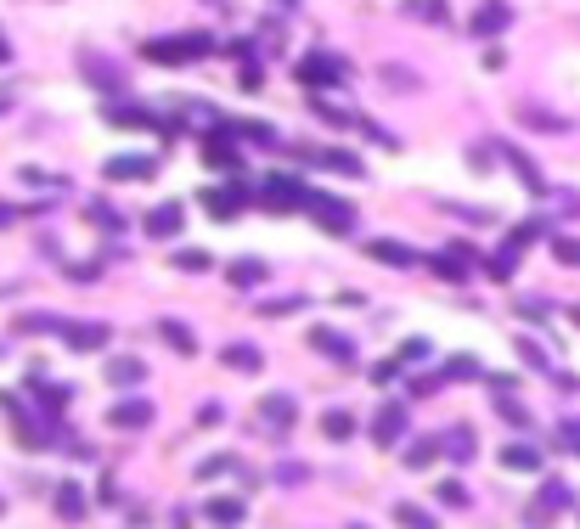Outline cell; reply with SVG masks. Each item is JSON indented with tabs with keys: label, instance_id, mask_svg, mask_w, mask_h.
Here are the masks:
<instances>
[{
	"label": "cell",
	"instance_id": "33",
	"mask_svg": "<svg viewBox=\"0 0 580 529\" xmlns=\"http://www.w3.org/2000/svg\"><path fill=\"white\" fill-rule=\"evenodd\" d=\"M434 456H440V440H417V445L406 451V468H429Z\"/></svg>",
	"mask_w": 580,
	"mask_h": 529
},
{
	"label": "cell",
	"instance_id": "39",
	"mask_svg": "<svg viewBox=\"0 0 580 529\" xmlns=\"http://www.w3.org/2000/svg\"><path fill=\"white\" fill-rule=\"evenodd\" d=\"M553 248H558V259H564V264H575V271H580V243H569V237H558Z\"/></svg>",
	"mask_w": 580,
	"mask_h": 529
},
{
	"label": "cell",
	"instance_id": "37",
	"mask_svg": "<svg viewBox=\"0 0 580 529\" xmlns=\"http://www.w3.org/2000/svg\"><path fill=\"white\" fill-rule=\"evenodd\" d=\"M496 411H502V417H507L513 428H530V411H524L519 400H496Z\"/></svg>",
	"mask_w": 580,
	"mask_h": 529
},
{
	"label": "cell",
	"instance_id": "10",
	"mask_svg": "<svg viewBox=\"0 0 580 529\" xmlns=\"http://www.w3.org/2000/svg\"><path fill=\"white\" fill-rule=\"evenodd\" d=\"M260 417H265V428H276V434H287V428H294V400H287V394H265L260 400Z\"/></svg>",
	"mask_w": 580,
	"mask_h": 529
},
{
	"label": "cell",
	"instance_id": "1",
	"mask_svg": "<svg viewBox=\"0 0 580 529\" xmlns=\"http://www.w3.org/2000/svg\"><path fill=\"white\" fill-rule=\"evenodd\" d=\"M305 209L316 214V225H327L333 237H349V231H356V209H349L344 197H333V192H310Z\"/></svg>",
	"mask_w": 580,
	"mask_h": 529
},
{
	"label": "cell",
	"instance_id": "27",
	"mask_svg": "<svg viewBox=\"0 0 580 529\" xmlns=\"http://www.w3.org/2000/svg\"><path fill=\"white\" fill-rule=\"evenodd\" d=\"M232 282H237V287H260V282H265V264H260V259H237V264H232Z\"/></svg>",
	"mask_w": 580,
	"mask_h": 529
},
{
	"label": "cell",
	"instance_id": "24",
	"mask_svg": "<svg viewBox=\"0 0 580 529\" xmlns=\"http://www.w3.org/2000/svg\"><path fill=\"white\" fill-rule=\"evenodd\" d=\"M85 74L102 79V90H119V68H113L108 57H90V51H85Z\"/></svg>",
	"mask_w": 580,
	"mask_h": 529
},
{
	"label": "cell",
	"instance_id": "3",
	"mask_svg": "<svg viewBox=\"0 0 580 529\" xmlns=\"http://www.w3.org/2000/svg\"><path fill=\"white\" fill-rule=\"evenodd\" d=\"M367 254H372L378 264H395V271H411V264H423V254L406 248V243H395V237H372Z\"/></svg>",
	"mask_w": 580,
	"mask_h": 529
},
{
	"label": "cell",
	"instance_id": "17",
	"mask_svg": "<svg viewBox=\"0 0 580 529\" xmlns=\"http://www.w3.org/2000/svg\"><path fill=\"white\" fill-rule=\"evenodd\" d=\"M57 513L68 518V524H79V518H85V490H79L74 479H62V484H57Z\"/></svg>",
	"mask_w": 580,
	"mask_h": 529
},
{
	"label": "cell",
	"instance_id": "11",
	"mask_svg": "<svg viewBox=\"0 0 580 529\" xmlns=\"http://www.w3.org/2000/svg\"><path fill=\"white\" fill-rule=\"evenodd\" d=\"M305 158L321 163V170H338V175H361V158L356 152H338V147H310Z\"/></svg>",
	"mask_w": 580,
	"mask_h": 529
},
{
	"label": "cell",
	"instance_id": "22",
	"mask_svg": "<svg viewBox=\"0 0 580 529\" xmlns=\"http://www.w3.org/2000/svg\"><path fill=\"white\" fill-rule=\"evenodd\" d=\"M237 203H243L237 192H203V209H209L214 220H232V214H237Z\"/></svg>",
	"mask_w": 580,
	"mask_h": 529
},
{
	"label": "cell",
	"instance_id": "42",
	"mask_svg": "<svg viewBox=\"0 0 580 529\" xmlns=\"http://www.w3.org/2000/svg\"><path fill=\"white\" fill-rule=\"evenodd\" d=\"M406 12H417V17H440L445 6H440V0H411V6H406Z\"/></svg>",
	"mask_w": 580,
	"mask_h": 529
},
{
	"label": "cell",
	"instance_id": "21",
	"mask_svg": "<svg viewBox=\"0 0 580 529\" xmlns=\"http://www.w3.org/2000/svg\"><path fill=\"white\" fill-rule=\"evenodd\" d=\"M158 338H164L170 349H181V355H192V349H198V338H192V327H181V321H158Z\"/></svg>",
	"mask_w": 580,
	"mask_h": 529
},
{
	"label": "cell",
	"instance_id": "30",
	"mask_svg": "<svg viewBox=\"0 0 580 529\" xmlns=\"http://www.w3.org/2000/svg\"><path fill=\"white\" fill-rule=\"evenodd\" d=\"M423 360H429V338H411L395 349V367H423Z\"/></svg>",
	"mask_w": 580,
	"mask_h": 529
},
{
	"label": "cell",
	"instance_id": "9",
	"mask_svg": "<svg viewBox=\"0 0 580 529\" xmlns=\"http://www.w3.org/2000/svg\"><path fill=\"white\" fill-rule=\"evenodd\" d=\"M181 225H186L181 203H158V209L147 214V237H181Z\"/></svg>",
	"mask_w": 580,
	"mask_h": 529
},
{
	"label": "cell",
	"instance_id": "6",
	"mask_svg": "<svg viewBox=\"0 0 580 529\" xmlns=\"http://www.w3.org/2000/svg\"><path fill=\"white\" fill-rule=\"evenodd\" d=\"M310 349H321L327 360H338V367H349V360H356V344H349L344 333H333V327H316V333H310Z\"/></svg>",
	"mask_w": 580,
	"mask_h": 529
},
{
	"label": "cell",
	"instance_id": "29",
	"mask_svg": "<svg viewBox=\"0 0 580 529\" xmlns=\"http://www.w3.org/2000/svg\"><path fill=\"white\" fill-rule=\"evenodd\" d=\"M502 158H507V163H513V170H519V175H524V186H530V192H541V175H535V163H530V158H524L519 147H502Z\"/></svg>",
	"mask_w": 580,
	"mask_h": 529
},
{
	"label": "cell",
	"instance_id": "4",
	"mask_svg": "<svg viewBox=\"0 0 580 529\" xmlns=\"http://www.w3.org/2000/svg\"><path fill=\"white\" fill-rule=\"evenodd\" d=\"M152 170H158V163H152L147 152H119V158H108V181H152Z\"/></svg>",
	"mask_w": 580,
	"mask_h": 529
},
{
	"label": "cell",
	"instance_id": "7",
	"mask_svg": "<svg viewBox=\"0 0 580 529\" xmlns=\"http://www.w3.org/2000/svg\"><path fill=\"white\" fill-rule=\"evenodd\" d=\"M400 434H406V406H400V400H389V406H383V411L372 417V440H378V445H395Z\"/></svg>",
	"mask_w": 580,
	"mask_h": 529
},
{
	"label": "cell",
	"instance_id": "28",
	"mask_svg": "<svg viewBox=\"0 0 580 529\" xmlns=\"http://www.w3.org/2000/svg\"><path fill=\"white\" fill-rule=\"evenodd\" d=\"M434 502H440V507H468V484H462V479L434 484Z\"/></svg>",
	"mask_w": 580,
	"mask_h": 529
},
{
	"label": "cell",
	"instance_id": "43",
	"mask_svg": "<svg viewBox=\"0 0 580 529\" xmlns=\"http://www.w3.org/2000/svg\"><path fill=\"white\" fill-rule=\"evenodd\" d=\"M12 220H17V209H12V203H0V225H12Z\"/></svg>",
	"mask_w": 580,
	"mask_h": 529
},
{
	"label": "cell",
	"instance_id": "25",
	"mask_svg": "<svg viewBox=\"0 0 580 529\" xmlns=\"http://www.w3.org/2000/svg\"><path fill=\"white\" fill-rule=\"evenodd\" d=\"M209 518H214V524H243V502H237V495H214V502H209Z\"/></svg>",
	"mask_w": 580,
	"mask_h": 529
},
{
	"label": "cell",
	"instance_id": "13",
	"mask_svg": "<svg viewBox=\"0 0 580 529\" xmlns=\"http://www.w3.org/2000/svg\"><path fill=\"white\" fill-rule=\"evenodd\" d=\"M62 338H68L74 349H102L108 344V327L102 321H96V327L90 321H68V327H62Z\"/></svg>",
	"mask_w": 580,
	"mask_h": 529
},
{
	"label": "cell",
	"instance_id": "5",
	"mask_svg": "<svg viewBox=\"0 0 580 529\" xmlns=\"http://www.w3.org/2000/svg\"><path fill=\"white\" fill-rule=\"evenodd\" d=\"M507 23H513V12H507V0H485V6L473 12V23H468V28H473L479 40H491V35H502Z\"/></svg>",
	"mask_w": 580,
	"mask_h": 529
},
{
	"label": "cell",
	"instance_id": "31",
	"mask_svg": "<svg viewBox=\"0 0 580 529\" xmlns=\"http://www.w3.org/2000/svg\"><path fill=\"white\" fill-rule=\"evenodd\" d=\"M243 141H254V147H276V130L271 124H232Z\"/></svg>",
	"mask_w": 580,
	"mask_h": 529
},
{
	"label": "cell",
	"instance_id": "8",
	"mask_svg": "<svg viewBox=\"0 0 580 529\" xmlns=\"http://www.w3.org/2000/svg\"><path fill=\"white\" fill-rule=\"evenodd\" d=\"M564 507H569V484H564V479H546L541 495H535V507H530V518H553V513H564Z\"/></svg>",
	"mask_w": 580,
	"mask_h": 529
},
{
	"label": "cell",
	"instance_id": "35",
	"mask_svg": "<svg viewBox=\"0 0 580 529\" xmlns=\"http://www.w3.org/2000/svg\"><path fill=\"white\" fill-rule=\"evenodd\" d=\"M383 85H389V90H417V74H411V68H395V62H389V68H383Z\"/></svg>",
	"mask_w": 580,
	"mask_h": 529
},
{
	"label": "cell",
	"instance_id": "32",
	"mask_svg": "<svg viewBox=\"0 0 580 529\" xmlns=\"http://www.w3.org/2000/svg\"><path fill=\"white\" fill-rule=\"evenodd\" d=\"M175 264H181L186 276H203V271H209V254H203V248H181V254H175Z\"/></svg>",
	"mask_w": 580,
	"mask_h": 529
},
{
	"label": "cell",
	"instance_id": "38",
	"mask_svg": "<svg viewBox=\"0 0 580 529\" xmlns=\"http://www.w3.org/2000/svg\"><path fill=\"white\" fill-rule=\"evenodd\" d=\"M445 378H479V360H473V355H457V360L445 367Z\"/></svg>",
	"mask_w": 580,
	"mask_h": 529
},
{
	"label": "cell",
	"instance_id": "44",
	"mask_svg": "<svg viewBox=\"0 0 580 529\" xmlns=\"http://www.w3.org/2000/svg\"><path fill=\"white\" fill-rule=\"evenodd\" d=\"M0 57H6V40H0Z\"/></svg>",
	"mask_w": 580,
	"mask_h": 529
},
{
	"label": "cell",
	"instance_id": "34",
	"mask_svg": "<svg viewBox=\"0 0 580 529\" xmlns=\"http://www.w3.org/2000/svg\"><path fill=\"white\" fill-rule=\"evenodd\" d=\"M220 473H237V456H209V462H198V479H220Z\"/></svg>",
	"mask_w": 580,
	"mask_h": 529
},
{
	"label": "cell",
	"instance_id": "40",
	"mask_svg": "<svg viewBox=\"0 0 580 529\" xmlns=\"http://www.w3.org/2000/svg\"><path fill=\"white\" fill-rule=\"evenodd\" d=\"M491 276H496V282H507V276H513V248H507V254H496V259H491Z\"/></svg>",
	"mask_w": 580,
	"mask_h": 529
},
{
	"label": "cell",
	"instance_id": "16",
	"mask_svg": "<svg viewBox=\"0 0 580 529\" xmlns=\"http://www.w3.org/2000/svg\"><path fill=\"white\" fill-rule=\"evenodd\" d=\"M502 468L507 473H535L541 468V451L535 445H502Z\"/></svg>",
	"mask_w": 580,
	"mask_h": 529
},
{
	"label": "cell",
	"instance_id": "14",
	"mask_svg": "<svg viewBox=\"0 0 580 529\" xmlns=\"http://www.w3.org/2000/svg\"><path fill=\"white\" fill-rule=\"evenodd\" d=\"M108 422H113V428H147V422H152V406H147V400H119V406L108 411Z\"/></svg>",
	"mask_w": 580,
	"mask_h": 529
},
{
	"label": "cell",
	"instance_id": "26",
	"mask_svg": "<svg viewBox=\"0 0 580 529\" xmlns=\"http://www.w3.org/2000/svg\"><path fill=\"white\" fill-rule=\"evenodd\" d=\"M321 434H327V440H349V434H356V417H349V411H327V417H321Z\"/></svg>",
	"mask_w": 580,
	"mask_h": 529
},
{
	"label": "cell",
	"instance_id": "19",
	"mask_svg": "<svg viewBox=\"0 0 580 529\" xmlns=\"http://www.w3.org/2000/svg\"><path fill=\"white\" fill-rule=\"evenodd\" d=\"M102 372H108V383H119V389H124V383H141V360H136V355H113Z\"/></svg>",
	"mask_w": 580,
	"mask_h": 529
},
{
	"label": "cell",
	"instance_id": "2",
	"mask_svg": "<svg viewBox=\"0 0 580 529\" xmlns=\"http://www.w3.org/2000/svg\"><path fill=\"white\" fill-rule=\"evenodd\" d=\"M141 51L152 62H192V57L209 51V35H164V40H147Z\"/></svg>",
	"mask_w": 580,
	"mask_h": 529
},
{
	"label": "cell",
	"instance_id": "18",
	"mask_svg": "<svg viewBox=\"0 0 580 529\" xmlns=\"http://www.w3.org/2000/svg\"><path fill=\"white\" fill-rule=\"evenodd\" d=\"M265 203L271 209H299L305 192H299V181H265Z\"/></svg>",
	"mask_w": 580,
	"mask_h": 529
},
{
	"label": "cell",
	"instance_id": "15",
	"mask_svg": "<svg viewBox=\"0 0 580 529\" xmlns=\"http://www.w3.org/2000/svg\"><path fill=\"white\" fill-rule=\"evenodd\" d=\"M220 360H225V367H232V372H248V378L265 367V355L254 349V344H225V355H220Z\"/></svg>",
	"mask_w": 580,
	"mask_h": 529
},
{
	"label": "cell",
	"instance_id": "36",
	"mask_svg": "<svg viewBox=\"0 0 580 529\" xmlns=\"http://www.w3.org/2000/svg\"><path fill=\"white\" fill-rule=\"evenodd\" d=\"M108 119H113V124H141V130H152V113H136V108H108Z\"/></svg>",
	"mask_w": 580,
	"mask_h": 529
},
{
	"label": "cell",
	"instance_id": "20",
	"mask_svg": "<svg viewBox=\"0 0 580 529\" xmlns=\"http://www.w3.org/2000/svg\"><path fill=\"white\" fill-rule=\"evenodd\" d=\"M440 456H451V462H468V456H473V428H451V434L440 440Z\"/></svg>",
	"mask_w": 580,
	"mask_h": 529
},
{
	"label": "cell",
	"instance_id": "23",
	"mask_svg": "<svg viewBox=\"0 0 580 529\" xmlns=\"http://www.w3.org/2000/svg\"><path fill=\"white\" fill-rule=\"evenodd\" d=\"M395 518H400L406 529H440V524H434V513H429V507H417V502H400V507H395Z\"/></svg>",
	"mask_w": 580,
	"mask_h": 529
},
{
	"label": "cell",
	"instance_id": "45",
	"mask_svg": "<svg viewBox=\"0 0 580 529\" xmlns=\"http://www.w3.org/2000/svg\"><path fill=\"white\" fill-rule=\"evenodd\" d=\"M349 529H367V524H349Z\"/></svg>",
	"mask_w": 580,
	"mask_h": 529
},
{
	"label": "cell",
	"instance_id": "41",
	"mask_svg": "<svg viewBox=\"0 0 580 529\" xmlns=\"http://www.w3.org/2000/svg\"><path fill=\"white\" fill-rule=\"evenodd\" d=\"M294 310H299V299H271L260 316H294Z\"/></svg>",
	"mask_w": 580,
	"mask_h": 529
},
{
	"label": "cell",
	"instance_id": "46",
	"mask_svg": "<svg viewBox=\"0 0 580 529\" xmlns=\"http://www.w3.org/2000/svg\"><path fill=\"white\" fill-rule=\"evenodd\" d=\"M0 513H6V502H0Z\"/></svg>",
	"mask_w": 580,
	"mask_h": 529
},
{
	"label": "cell",
	"instance_id": "12",
	"mask_svg": "<svg viewBox=\"0 0 580 529\" xmlns=\"http://www.w3.org/2000/svg\"><path fill=\"white\" fill-rule=\"evenodd\" d=\"M299 79H305L310 90H316V85L327 90V85H338V62H333V57H305V62H299Z\"/></svg>",
	"mask_w": 580,
	"mask_h": 529
}]
</instances>
